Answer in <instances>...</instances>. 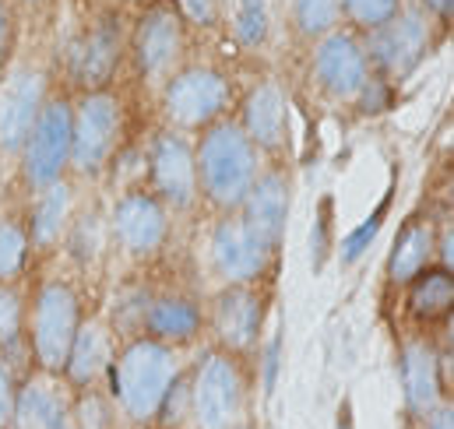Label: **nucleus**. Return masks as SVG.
<instances>
[{"mask_svg": "<svg viewBox=\"0 0 454 429\" xmlns=\"http://www.w3.org/2000/svg\"><path fill=\"white\" fill-rule=\"evenodd\" d=\"M275 254L239 212H223L212 225V264L226 285H257L271 271Z\"/></svg>", "mask_w": 454, "mask_h": 429, "instance_id": "11", "label": "nucleus"}, {"mask_svg": "<svg viewBox=\"0 0 454 429\" xmlns=\"http://www.w3.org/2000/svg\"><path fill=\"white\" fill-rule=\"evenodd\" d=\"M114 4H145V0H114Z\"/></svg>", "mask_w": 454, "mask_h": 429, "instance_id": "44", "label": "nucleus"}, {"mask_svg": "<svg viewBox=\"0 0 454 429\" xmlns=\"http://www.w3.org/2000/svg\"><path fill=\"white\" fill-rule=\"evenodd\" d=\"M405 4L402 0H341V18L352 25V32L370 35L398 18Z\"/></svg>", "mask_w": 454, "mask_h": 429, "instance_id": "28", "label": "nucleus"}, {"mask_svg": "<svg viewBox=\"0 0 454 429\" xmlns=\"http://www.w3.org/2000/svg\"><path fill=\"white\" fill-rule=\"evenodd\" d=\"M46 99H50V78L39 67H18L0 82V155L18 159Z\"/></svg>", "mask_w": 454, "mask_h": 429, "instance_id": "15", "label": "nucleus"}, {"mask_svg": "<svg viewBox=\"0 0 454 429\" xmlns=\"http://www.w3.org/2000/svg\"><path fill=\"white\" fill-rule=\"evenodd\" d=\"M434 250H437V232L427 218H409L398 236H395V246H391V257H387V278L391 285H409L423 268H430L434 261Z\"/></svg>", "mask_w": 454, "mask_h": 429, "instance_id": "23", "label": "nucleus"}, {"mask_svg": "<svg viewBox=\"0 0 454 429\" xmlns=\"http://www.w3.org/2000/svg\"><path fill=\"white\" fill-rule=\"evenodd\" d=\"M18 4H25V7H35V4H46V0H18Z\"/></svg>", "mask_w": 454, "mask_h": 429, "instance_id": "43", "label": "nucleus"}, {"mask_svg": "<svg viewBox=\"0 0 454 429\" xmlns=\"http://www.w3.org/2000/svg\"><path fill=\"white\" fill-rule=\"evenodd\" d=\"M328 212H332V198H325L321 201V208H317V222H314V268L321 271L325 268V254H328Z\"/></svg>", "mask_w": 454, "mask_h": 429, "instance_id": "37", "label": "nucleus"}, {"mask_svg": "<svg viewBox=\"0 0 454 429\" xmlns=\"http://www.w3.org/2000/svg\"><path fill=\"white\" fill-rule=\"evenodd\" d=\"M141 327L148 338L166 341V345H187L201 334L205 327V310L198 307V300L180 296V292H162L155 300H148Z\"/></svg>", "mask_w": 454, "mask_h": 429, "instance_id": "22", "label": "nucleus"}, {"mask_svg": "<svg viewBox=\"0 0 454 429\" xmlns=\"http://www.w3.org/2000/svg\"><path fill=\"white\" fill-rule=\"evenodd\" d=\"M71 423H74V429H110V405H106V398L96 387L82 391V398L71 405Z\"/></svg>", "mask_w": 454, "mask_h": 429, "instance_id": "33", "label": "nucleus"}, {"mask_svg": "<svg viewBox=\"0 0 454 429\" xmlns=\"http://www.w3.org/2000/svg\"><path fill=\"white\" fill-rule=\"evenodd\" d=\"M236 123L243 127V134L254 141L257 152L278 155L289 141V99L286 89L275 78H261L247 89Z\"/></svg>", "mask_w": 454, "mask_h": 429, "instance_id": "17", "label": "nucleus"}, {"mask_svg": "<svg viewBox=\"0 0 454 429\" xmlns=\"http://www.w3.org/2000/svg\"><path fill=\"white\" fill-rule=\"evenodd\" d=\"M232 106V82L223 67L184 64L162 82V116L173 130H205Z\"/></svg>", "mask_w": 454, "mask_h": 429, "instance_id": "5", "label": "nucleus"}, {"mask_svg": "<svg viewBox=\"0 0 454 429\" xmlns=\"http://www.w3.org/2000/svg\"><path fill=\"white\" fill-rule=\"evenodd\" d=\"M32 236L25 218L18 214H4L0 218V285H14L32 261Z\"/></svg>", "mask_w": 454, "mask_h": 429, "instance_id": "26", "label": "nucleus"}, {"mask_svg": "<svg viewBox=\"0 0 454 429\" xmlns=\"http://www.w3.org/2000/svg\"><path fill=\"white\" fill-rule=\"evenodd\" d=\"M419 4H423L427 18H437V21H451L454 18V0H419Z\"/></svg>", "mask_w": 454, "mask_h": 429, "instance_id": "40", "label": "nucleus"}, {"mask_svg": "<svg viewBox=\"0 0 454 429\" xmlns=\"http://www.w3.org/2000/svg\"><path fill=\"white\" fill-rule=\"evenodd\" d=\"M271 32V14H268V0H236V39L247 50L264 46Z\"/></svg>", "mask_w": 454, "mask_h": 429, "instance_id": "29", "label": "nucleus"}, {"mask_svg": "<svg viewBox=\"0 0 454 429\" xmlns=\"http://www.w3.org/2000/svg\"><path fill=\"white\" fill-rule=\"evenodd\" d=\"M127 53V28L116 11L99 14L71 50V78L82 92L110 89Z\"/></svg>", "mask_w": 454, "mask_h": 429, "instance_id": "12", "label": "nucleus"}, {"mask_svg": "<svg viewBox=\"0 0 454 429\" xmlns=\"http://www.w3.org/2000/svg\"><path fill=\"white\" fill-rule=\"evenodd\" d=\"M391 99H395V92H391V78H384V74H370L366 85L359 89V96H356L352 103H356V109H359L363 116H373V113H380V109H387Z\"/></svg>", "mask_w": 454, "mask_h": 429, "instance_id": "35", "label": "nucleus"}, {"mask_svg": "<svg viewBox=\"0 0 454 429\" xmlns=\"http://www.w3.org/2000/svg\"><path fill=\"white\" fill-rule=\"evenodd\" d=\"M289 208H293V180L282 166H268L257 173L254 187L247 191L239 214L247 218V225L268 243V246H282L286 236V222H289Z\"/></svg>", "mask_w": 454, "mask_h": 429, "instance_id": "18", "label": "nucleus"}, {"mask_svg": "<svg viewBox=\"0 0 454 429\" xmlns=\"http://www.w3.org/2000/svg\"><path fill=\"white\" fill-rule=\"evenodd\" d=\"M405 307L409 317L419 324H441L451 317L454 307V278L448 268H423L405 285Z\"/></svg>", "mask_w": 454, "mask_h": 429, "instance_id": "25", "label": "nucleus"}, {"mask_svg": "<svg viewBox=\"0 0 454 429\" xmlns=\"http://www.w3.org/2000/svg\"><path fill=\"white\" fill-rule=\"evenodd\" d=\"M402 391L412 416H430L441 405V359L427 338L402 345Z\"/></svg>", "mask_w": 454, "mask_h": 429, "instance_id": "21", "label": "nucleus"}, {"mask_svg": "<svg viewBox=\"0 0 454 429\" xmlns=\"http://www.w3.org/2000/svg\"><path fill=\"white\" fill-rule=\"evenodd\" d=\"M11 43H14V21H11V7L7 0H0V67L11 57Z\"/></svg>", "mask_w": 454, "mask_h": 429, "instance_id": "39", "label": "nucleus"}, {"mask_svg": "<svg viewBox=\"0 0 454 429\" xmlns=\"http://www.w3.org/2000/svg\"><path fill=\"white\" fill-rule=\"evenodd\" d=\"M243 409V366L239 355L212 348L191 373V419L198 429H232Z\"/></svg>", "mask_w": 454, "mask_h": 429, "instance_id": "7", "label": "nucleus"}, {"mask_svg": "<svg viewBox=\"0 0 454 429\" xmlns=\"http://www.w3.org/2000/svg\"><path fill=\"white\" fill-rule=\"evenodd\" d=\"M110 232L127 257L148 261L169 239V208L152 191H123L110 212Z\"/></svg>", "mask_w": 454, "mask_h": 429, "instance_id": "14", "label": "nucleus"}, {"mask_svg": "<svg viewBox=\"0 0 454 429\" xmlns=\"http://www.w3.org/2000/svg\"><path fill=\"white\" fill-rule=\"evenodd\" d=\"M194 169H198V198H205L219 214L239 212L247 191L261 173V152L243 134L236 116H223L205 130H198Z\"/></svg>", "mask_w": 454, "mask_h": 429, "instance_id": "1", "label": "nucleus"}, {"mask_svg": "<svg viewBox=\"0 0 454 429\" xmlns=\"http://www.w3.org/2000/svg\"><path fill=\"white\" fill-rule=\"evenodd\" d=\"M239 429H254V426H239Z\"/></svg>", "mask_w": 454, "mask_h": 429, "instance_id": "45", "label": "nucleus"}, {"mask_svg": "<svg viewBox=\"0 0 454 429\" xmlns=\"http://www.w3.org/2000/svg\"><path fill=\"white\" fill-rule=\"evenodd\" d=\"M173 11L180 14L184 28L191 32H212L223 25V0H169Z\"/></svg>", "mask_w": 454, "mask_h": 429, "instance_id": "32", "label": "nucleus"}, {"mask_svg": "<svg viewBox=\"0 0 454 429\" xmlns=\"http://www.w3.org/2000/svg\"><path fill=\"white\" fill-rule=\"evenodd\" d=\"M430 43H434L430 18L419 7H402L395 21H387L384 28H377L370 35H363L370 67H373V74H384V78L412 74L419 67V60L427 57Z\"/></svg>", "mask_w": 454, "mask_h": 429, "instance_id": "10", "label": "nucleus"}, {"mask_svg": "<svg viewBox=\"0 0 454 429\" xmlns=\"http://www.w3.org/2000/svg\"><path fill=\"white\" fill-rule=\"evenodd\" d=\"M339 429H352V416H348V405H341V416H339Z\"/></svg>", "mask_w": 454, "mask_h": 429, "instance_id": "42", "label": "nucleus"}, {"mask_svg": "<svg viewBox=\"0 0 454 429\" xmlns=\"http://www.w3.org/2000/svg\"><path fill=\"white\" fill-rule=\"evenodd\" d=\"M278 355H282V331L271 338L268 345V355H264V391L271 394L275 391V373H278Z\"/></svg>", "mask_w": 454, "mask_h": 429, "instance_id": "38", "label": "nucleus"}, {"mask_svg": "<svg viewBox=\"0 0 454 429\" xmlns=\"http://www.w3.org/2000/svg\"><path fill=\"white\" fill-rule=\"evenodd\" d=\"M14 394H18V380H14L11 366L0 359V429H11V416H14Z\"/></svg>", "mask_w": 454, "mask_h": 429, "instance_id": "36", "label": "nucleus"}, {"mask_svg": "<svg viewBox=\"0 0 454 429\" xmlns=\"http://www.w3.org/2000/svg\"><path fill=\"white\" fill-rule=\"evenodd\" d=\"M289 18L300 39H321L328 32H335L341 21V0H293L289 4Z\"/></svg>", "mask_w": 454, "mask_h": 429, "instance_id": "27", "label": "nucleus"}, {"mask_svg": "<svg viewBox=\"0 0 454 429\" xmlns=\"http://www.w3.org/2000/svg\"><path fill=\"white\" fill-rule=\"evenodd\" d=\"M82 321H85L82 296L67 278H46L35 285L25 327H28V355L39 373L64 377Z\"/></svg>", "mask_w": 454, "mask_h": 429, "instance_id": "3", "label": "nucleus"}, {"mask_svg": "<svg viewBox=\"0 0 454 429\" xmlns=\"http://www.w3.org/2000/svg\"><path fill=\"white\" fill-rule=\"evenodd\" d=\"M391 201H395V191H387V194H384V201L366 214V222H359V225L341 239L339 243L341 264H352V261H359V257L370 250V243L377 239V232H380V225H384V214H387V208H391Z\"/></svg>", "mask_w": 454, "mask_h": 429, "instance_id": "30", "label": "nucleus"}, {"mask_svg": "<svg viewBox=\"0 0 454 429\" xmlns=\"http://www.w3.org/2000/svg\"><path fill=\"white\" fill-rule=\"evenodd\" d=\"M64 377L35 373L21 380L14 394L11 429H71V402L64 394Z\"/></svg>", "mask_w": 454, "mask_h": 429, "instance_id": "19", "label": "nucleus"}, {"mask_svg": "<svg viewBox=\"0 0 454 429\" xmlns=\"http://www.w3.org/2000/svg\"><path fill=\"white\" fill-rule=\"evenodd\" d=\"M123 134V103L114 89L82 92L74 103L71 169L82 176H99L110 169Z\"/></svg>", "mask_w": 454, "mask_h": 429, "instance_id": "6", "label": "nucleus"}, {"mask_svg": "<svg viewBox=\"0 0 454 429\" xmlns=\"http://www.w3.org/2000/svg\"><path fill=\"white\" fill-rule=\"evenodd\" d=\"M148 187L166 208H191L198 201V169H194V141L184 130L162 127L148 141Z\"/></svg>", "mask_w": 454, "mask_h": 429, "instance_id": "9", "label": "nucleus"}, {"mask_svg": "<svg viewBox=\"0 0 454 429\" xmlns=\"http://www.w3.org/2000/svg\"><path fill=\"white\" fill-rule=\"evenodd\" d=\"M427 419H430V426L427 429H454V409L451 405H437Z\"/></svg>", "mask_w": 454, "mask_h": 429, "instance_id": "41", "label": "nucleus"}, {"mask_svg": "<svg viewBox=\"0 0 454 429\" xmlns=\"http://www.w3.org/2000/svg\"><path fill=\"white\" fill-rule=\"evenodd\" d=\"M162 426H180V423H187L191 419V377H176L173 380V387L166 391V398H162V405H159V416H155Z\"/></svg>", "mask_w": 454, "mask_h": 429, "instance_id": "34", "label": "nucleus"}, {"mask_svg": "<svg viewBox=\"0 0 454 429\" xmlns=\"http://www.w3.org/2000/svg\"><path fill=\"white\" fill-rule=\"evenodd\" d=\"M310 71L325 96L356 99L359 89L366 85V78L373 74L363 35L352 28H335V32L321 35L314 46V57H310Z\"/></svg>", "mask_w": 454, "mask_h": 429, "instance_id": "13", "label": "nucleus"}, {"mask_svg": "<svg viewBox=\"0 0 454 429\" xmlns=\"http://www.w3.org/2000/svg\"><path fill=\"white\" fill-rule=\"evenodd\" d=\"M264 314H268V303L257 285H226L212 303V331L219 348H226L232 355L254 352V345L261 341Z\"/></svg>", "mask_w": 454, "mask_h": 429, "instance_id": "16", "label": "nucleus"}, {"mask_svg": "<svg viewBox=\"0 0 454 429\" xmlns=\"http://www.w3.org/2000/svg\"><path fill=\"white\" fill-rule=\"evenodd\" d=\"M184 46H187V28L169 0H155L152 7H145V14L134 21V32L127 39L141 82H166L173 71H180Z\"/></svg>", "mask_w": 454, "mask_h": 429, "instance_id": "8", "label": "nucleus"}, {"mask_svg": "<svg viewBox=\"0 0 454 429\" xmlns=\"http://www.w3.org/2000/svg\"><path fill=\"white\" fill-rule=\"evenodd\" d=\"M71 205H74V194H71L67 180H57L32 194V208H28L25 225H28L35 250H50L53 243H60L64 229L71 225Z\"/></svg>", "mask_w": 454, "mask_h": 429, "instance_id": "24", "label": "nucleus"}, {"mask_svg": "<svg viewBox=\"0 0 454 429\" xmlns=\"http://www.w3.org/2000/svg\"><path fill=\"white\" fill-rule=\"evenodd\" d=\"M25 338V300L14 285H0V352L18 348Z\"/></svg>", "mask_w": 454, "mask_h": 429, "instance_id": "31", "label": "nucleus"}, {"mask_svg": "<svg viewBox=\"0 0 454 429\" xmlns=\"http://www.w3.org/2000/svg\"><path fill=\"white\" fill-rule=\"evenodd\" d=\"M116 359V341L114 331L106 321H82L78 334H74V345H71V355H67V366H64V380L78 391H89L96 384H103V377H110V366Z\"/></svg>", "mask_w": 454, "mask_h": 429, "instance_id": "20", "label": "nucleus"}, {"mask_svg": "<svg viewBox=\"0 0 454 429\" xmlns=\"http://www.w3.org/2000/svg\"><path fill=\"white\" fill-rule=\"evenodd\" d=\"M71 137H74V103L64 96V92H53L21 152H18V166H21V183L35 194L57 180H67V169H71Z\"/></svg>", "mask_w": 454, "mask_h": 429, "instance_id": "4", "label": "nucleus"}, {"mask_svg": "<svg viewBox=\"0 0 454 429\" xmlns=\"http://www.w3.org/2000/svg\"><path fill=\"white\" fill-rule=\"evenodd\" d=\"M180 377L176 348L155 338H130L110 366V387L120 412L134 423H152L173 380Z\"/></svg>", "mask_w": 454, "mask_h": 429, "instance_id": "2", "label": "nucleus"}]
</instances>
